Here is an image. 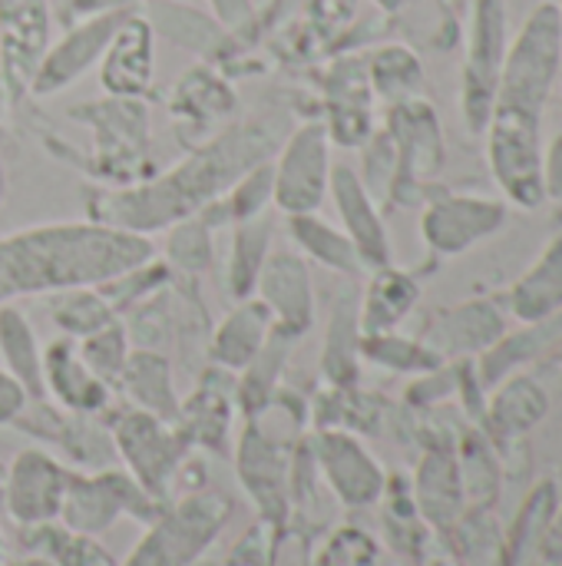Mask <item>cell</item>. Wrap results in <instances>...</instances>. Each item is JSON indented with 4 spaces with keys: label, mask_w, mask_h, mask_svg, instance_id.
Listing matches in <instances>:
<instances>
[{
    "label": "cell",
    "mask_w": 562,
    "mask_h": 566,
    "mask_svg": "<svg viewBox=\"0 0 562 566\" xmlns=\"http://www.w3.org/2000/svg\"><path fill=\"white\" fill-rule=\"evenodd\" d=\"M295 126V113L285 106L262 109L242 123H229L212 139L192 146L166 172H152L136 186L96 189L86 199V216L103 226H116L136 235L162 232L209 202L225 196L252 166L272 159Z\"/></svg>",
    "instance_id": "obj_1"
},
{
    "label": "cell",
    "mask_w": 562,
    "mask_h": 566,
    "mask_svg": "<svg viewBox=\"0 0 562 566\" xmlns=\"http://www.w3.org/2000/svg\"><path fill=\"white\" fill-rule=\"evenodd\" d=\"M562 66L560 3L543 0L507 46L490 123L487 163L500 192L520 209H540L543 189V109Z\"/></svg>",
    "instance_id": "obj_2"
},
{
    "label": "cell",
    "mask_w": 562,
    "mask_h": 566,
    "mask_svg": "<svg viewBox=\"0 0 562 566\" xmlns=\"http://www.w3.org/2000/svg\"><path fill=\"white\" fill-rule=\"evenodd\" d=\"M156 259L152 239L93 219L30 226L0 235V305L23 295L96 289Z\"/></svg>",
    "instance_id": "obj_3"
},
{
    "label": "cell",
    "mask_w": 562,
    "mask_h": 566,
    "mask_svg": "<svg viewBox=\"0 0 562 566\" xmlns=\"http://www.w3.org/2000/svg\"><path fill=\"white\" fill-rule=\"evenodd\" d=\"M70 119L83 123L93 133V153L79 159V169L106 182V189L136 186L152 176L146 99H119V96L89 99L70 106Z\"/></svg>",
    "instance_id": "obj_4"
},
{
    "label": "cell",
    "mask_w": 562,
    "mask_h": 566,
    "mask_svg": "<svg viewBox=\"0 0 562 566\" xmlns=\"http://www.w3.org/2000/svg\"><path fill=\"white\" fill-rule=\"evenodd\" d=\"M232 517V501L219 491H192L166 507L123 566H195Z\"/></svg>",
    "instance_id": "obj_5"
},
{
    "label": "cell",
    "mask_w": 562,
    "mask_h": 566,
    "mask_svg": "<svg viewBox=\"0 0 562 566\" xmlns=\"http://www.w3.org/2000/svg\"><path fill=\"white\" fill-rule=\"evenodd\" d=\"M384 129L397 153V176H394L391 202L414 206L417 199H424L427 186L441 176L444 159H447L441 116L431 106V99L414 96V99L388 106Z\"/></svg>",
    "instance_id": "obj_6"
},
{
    "label": "cell",
    "mask_w": 562,
    "mask_h": 566,
    "mask_svg": "<svg viewBox=\"0 0 562 566\" xmlns=\"http://www.w3.org/2000/svg\"><path fill=\"white\" fill-rule=\"evenodd\" d=\"M275 166V209L282 216L318 212L331 186V136L321 116H308L278 146L272 156Z\"/></svg>",
    "instance_id": "obj_7"
},
{
    "label": "cell",
    "mask_w": 562,
    "mask_h": 566,
    "mask_svg": "<svg viewBox=\"0 0 562 566\" xmlns=\"http://www.w3.org/2000/svg\"><path fill=\"white\" fill-rule=\"evenodd\" d=\"M507 46V0H474L460 76V113L474 136H484L490 123Z\"/></svg>",
    "instance_id": "obj_8"
},
{
    "label": "cell",
    "mask_w": 562,
    "mask_h": 566,
    "mask_svg": "<svg viewBox=\"0 0 562 566\" xmlns=\"http://www.w3.org/2000/svg\"><path fill=\"white\" fill-rule=\"evenodd\" d=\"M162 511H166V504L156 501L152 494H146L132 481V474L106 468L89 478H83V474L70 478L60 521H63V527H70L76 534L96 537V534L109 531L123 514L136 517L142 524H152Z\"/></svg>",
    "instance_id": "obj_9"
},
{
    "label": "cell",
    "mask_w": 562,
    "mask_h": 566,
    "mask_svg": "<svg viewBox=\"0 0 562 566\" xmlns=\"http://www.w3.org/2000/svg\"><path fill=\"white\" fill-rule=\"evenodd\" d=\"M109 434H113L116 454L126 461L132 481L156 501H166V494L176 481V471L189 451L179 428L139 411V408H129L113 418Z\"/></svg>",
    "instance_id": "obj_10"
},
{
    "label": "cell",
    "mask_w": 562,
    "mask_h": 566,
    "mask_svg": "<svg viewBox=\"0 0 562 566\" xmlns=\"http://www.w3.org/2000/svg\"><path fill=\"white\" fill-rule=\"evenodd\" d=\"M321 123L331 146L361 149L374 133V90L368 76V53H338L318 76Z\"/></svg>",
    "instance_id": "obj_11"
},
{
    "label": "cell",
    "mask_w": 562,
    "mask_h": 566,
    "mask_svg": "<svg viewBox=\"0 0 562 566\" xmlns=\"http://www.w3.org/2000/svg\"><path fill=\"white\" fill-rule=\"evenodd\" d=\"M507 226V202L490 196L441 192L431 196L421 212V235L431 252L454 259L490 239Z\"/></svg>",
    "instance_id": "obj_12"
},
{
    "label": "cell",
    "mask_w": 562,
    "mask_h": 566,
    "mask_svg": "<svg viewBox=\"0 0 562 566\" xmlns=\"http://www.w3.org/2000/svg\"><path fill=\"white\" fill-rule=\"evenodd\" d=\"M238 109V96L225 73L212 63H195L169 93V116L185 149L222 133Z\"/></svg>",
    "instance_id": "obj_13"
},
{
    "label": "cell",
    "mask_w": 562,
    "mask_h": 566,
    "mask_svg": "<svg viewBox=\"0 0 562 566\" xmlns=\"http://www.w3.org/2000/svg\"><path fill=\"white\" fill-rule=\"evenodd\" d=\"M50 43H53L50 0H0V53H3L10 106L30 96L33 73Z\"/></svg>",
    "instance_id": "obj_14"
},
{
    "label": "cell",
    "mask_w": 562,
    "mask_h": 566,
    "mask_svg": "<svg viewBox=\"0 0 562 566\" xmlns=\"http://www.w3.org/2000/svg\"><path fill=\"white\" fill-rule=\"evenodd\" d=\"M129 10H119V13H96V17H83L76 23H66L63 27V36L56 43L46 46L36 73H33V83H30V96H53V93H63L66 86H73L79 76H86L103 50L109 46L119 20L126 17Z\"/></svg>",
    "instance_id": "obj_15"
},
{
    "label": "cell",
    "mask_w": 562,
    "mask_h": 566,
    "mask_svg": "<svg viewBox=\"0 0 562 566\" xmlns=\"http://www.w3.org/2000/svg\"><path fill=\"white\" fill-rule=\"evenodd\" d=\"M255 298L268 308L275 328H282L291 338L308 335L318 315L315 279H311L308 259L298 249H285V245L272 249L262 265Z\"/></svg>",
    "instance_id": "obj_16"
},
{
    "label": "cell",
    "mask_w": 562,
    "mask_h": 566,
    "mask_svg": "<svg viewBox=\"0 0 562 566\" xmlns=\"http://www.w3.org/2000/svg\"><path fill=\"white\" fill-rule=\"evenodd\" d=\"M99 86L106 96L146 99L156 76V27L146 10H129L99 56Z\"/></svg>",
    "instance_id": "obj_17"
},
{
    "label": "cell",
    "mask_w": 562,
    "mask_h": 566,
    "mask_svg": "<svg viewBox=\"0 0 562 566\" xmlns=\"http://www.w3.org/2000/svg\"><path fill=\"white\" fill-rule=\"evenodd\" d=\"M238 478L255 501L262 524L278 534L291 514V461L285 454V444L268 438L252 421L238 444Z\"/></svg>",
    "instance_id": "obj_18"
},
{
    "label": "cell",
    "mask_w": 562,
    "mask_h": 566,
    "mask_svg": "<svg viewBox=\"0 0 562 566\" xmlns=\"http://www.w3.org/2000/svg\"><path fill=\"white\" fill-rule=\"evenodd\" d=\"M73 471L43 451H20L3 481V507L20 527L50 524L63 511L66 484Z\"/></svg>",
    "instance_id": "obj_19"
},
{
    "label": "cell",
    "mask_w": 562,
    "mask_h": 566,
    "mask_svg": "<svg viewBox=\"0 0 562 566\" xmlns=\"http://www.w3.org/2000/svg\"><path fill=\"white\" fill-rule=\"evenodd\" d=\"M315 468L325 474L328 488L348 507H368L384 494V471L381 464L341 428H321L311 441Z\"/></svg>",
    "instance_id": "obj_20"
},
{
    "label": "cell",
    "mask_w": 562,
    "mask_h": 566,
    "mask_svg": "<svg viewBox=\"0 0 562 566\" xmlns=\"http://www.w3.org/2000/svg\"><path fill=\"white\" fill-rule=\"evenodd\" d=\"M328 192L335 199V209H338V219H341V232L358 249L361 265L368 272L391 265V235H388V226L381 219L378 199L368 192V186L361 182L358 169L335 166L331 169Z\"/></svg>",
    "instance_id": "obj_21"
},
{
    "label": "cell",
    "mask_w": 562,
    "mask_h": 566,
    "mask_svg": "<svg viewBox=\"0 0 562 566\" xmlns=\"http://www.w3.org/2000/svg\"><path fill=\"white\" fill-rule=\"evenodd\" d=\"M232 408H235V375L225 368H209L195 391L179 408V434L185 444H199L205 451L225 454L229 451V431H232Z\"/></svg>",
    "instance_id": "obj_22"
},
{
    "label": "cell",
    "mask_w": 562,
    "mask_h": 566,
    "mask_svg": "<svg viewBox=\"0 0 562 566\" xmlns=\"http://www.w3.org/2000/svg\"><path fill=\"white\" fill-rule=\"evenodd\" d=\"M503 335H507L503 308L490 298H474V302L444 308L424 332V342L441 358H470V355L480 358Z\"/></svg>",
    "instance_id": "obj_23"
},
{
    "label": "cell",
    "mask_w": 562,
    "mask_h": 566,
    "mask_svg": "<svg viewBox=\"0 0 562 566\" xmlns=\"http://www.w3.org/2000/svg\"><path fill=\"white\" fill-rule=\"evenodd\" d=\"M149 20L156 27V36L162 33L176 46L195 53L199 63H212L222 70L229 60H238V53H242V43L215 17H209L182 0H156V7L149 10Z\"/></svg>",
    "instance_id": "obj_24"
},
{
    "label": "cell",
    "mask_w": 562,
    "mask_h": 566,
    "mask_svg": "<svg viewBox=\"0 0 562 566\" xmlns=\"http://www.w3.org/2000/svg\"><path fill=\"white\" fill-rule=\"evenodd\" d=\"M43 385L46 398L73 415H99L113 398V385L86 368L73 338H60L43 348Z\"/></svg>",
    "instance_id": "obj_25"
},
{
    "label": "cell",
    "mask_w": 562,
    "mask_h": 566,
    "mask_svg": "<svg viewBox=\"0 0 562 566\" xmlns=\"http://www.w3.org/2000/svg\"><path fill=\"white\" fill-rule=\"evenodd\" d=\"M272 328H275V322L255 295L245 302H235V308L212 332L209 361L232 375L245 371L252 365V358L262 352V345L268 342Z\"/></svg>",
    "instance_id": "obj_26"
},
{
    "label": "cell",
    "mask_w": 562,
    "mask_h": 566,
    "mask_svg": "<svg viewBox=\"0 0 562 566\" xmlns=\"http://www.w3.org/2000/svg\"><path fill=\"white\" fill-rule=\"evenodd\" d=\"M550 411V395L547 388L530 378V375H507L494 398L487 401V431L494 441L507 444L533 431Z\"/></svg>",
    "instance_id": "obj_27"
},
{
    "label": "cell",
    "mask_w": 562,
    "mask_h": 566,
    "mask_svg": "<svg viewBox=\"0 0 562 566\" xmlns=\"http://www.w3.org/2000/svg\"><path fill=\"white\" fill-rule=\"evenodd\" d=\"M123 388V395L132 401V408L176 424L179 421V395H176V381H172V365L162 352L156 348H136L116 381Z\"/></svg>",
    "instance_id": "obj_28"
},
{
    "label": "cell",
    "mask_w": 562,
    "mask_h": 566,
    "mask_svg": "<svg viewBox=\"0 0 562 566\" xmlns=\"http://www.w3.org/2000/svg\"><path fill=\"white\" fill-rule=\"evenodd\" d=\"M507 305L523 325L543 322L562 312V229L543 245L533 265L513 282Z\"/></svg>",
    "instance_id": "obj_29"
},
{
    "label": "cell",
    "mask_w": 562,
    "mask_h": 566,
    "mask_svg": "<svg viewBox=\"0 0 562 566\" xmlns=\"http://www.w3.org/2000/svg\"><path fill=\"white\" fill-rule=\"evenodd\" d=\"M417 298H421V285L411 272L394 269V265L374 269L364 295L358 298L361 335L397 332V325L414 312Z\"/></svg>",
    "instance_id": "obj_30"
},
{
    "label": "cell",
    "mask_w": 562,
    "mask_h": 566,
    "mask_svg": "<svg viewBox=\"0 0 562 566\" xmlns=\"http://www.w3.org/2000/svg\"><path fill=\"white\" fill-rule=\"evenodd\" d=\"M414 491H417V511L424 514V521H431L441 531L457 527V521L464 517L467 497H464L460 464L447 448L427 451V458L417 468Z\"/></svg>",
    "instance_id": "obj_31"
},
{
    "label": "cell",
    "mask_w": 562,
    "mask_h": 566,
    "mask_svg": "<svg viewBox=\"0 0 562 566\" xmlns=\"http://www.w3.org/2000/svg\"><path fill=\"white\" fill-rule=\"evenodd\" d=\"M358 292L341 289L328 318L325 332V355L321 371L331 388H351L358 381V361H361V322H358Z\"/></svg>",
    "instance_id": "obj_32"
},
{
    "label": "cell",
    "mask_w": 562,
    "mask_h": 566,
    "mask_svg": "<svg viewBox=\"0 0 562 566\" xmlns=\"http://www.w3.org/2000/svg\"><path fill=\"white\" fill-rule=\"evenodd\" d=\"M272 239H275V219L265 212L258 219L238 222L232 226V249H229V262H225V292L235 302H245L255 295L262 265L272 252Z\"/></svg>",
    "instance_id": "obj_33"
},
{
    "label": "cell",
    "mask_w": 562,
    "mask_h": 566,
    "mask_svg": "<svg viewBox=\"0 0 562 566\" xmlns=\"http://www.w3.org/2000/svg\"><path fill=\"white\" fill-rule=\"evenodd\" d=\"M562 338V312L543 322H530L523 325L517 335H503L494 348H487L477 361L480 368V385H500L507 375H513L520 365L540 358L547 348H556Z\"/></svg>",
    "instance_id": "obj_34"
},
{
    "label": "cell",
    "mask_w": 562,
    "mask_h": 566,
    "mask_svg": "<svg viewBox=\"0 0 562 566\" xmlns=\"http://www.w3.org/2000/svg\"><path fill=\"white\" fill-rule=\"evenodd\" d=\"M285 219H288V235H291L295 249L305 259H311V262H318V265H325V269H331L338 275H348V279L364 272L361 255L351 245V239L341 229H335L325 219H318V212L285 216Z\"/></svg>",
    "instance_id": "obj_35"
},
{
    "label": "cell",
    "mask_w": 562,
    "mask_h": 566,
    "mask_svg": "<svg viewBox=\"0 0 562 566\" xmlns=\"http://www.w3.org/2000/svg\"><path fill=\"white\" fill-rule=\"evenodd\" d=\"M0 355L7 361V371L30 395V401H43L46 398L43 348H40L30 322L23 318V312L13 308V305H0Z\"/></svg>",
    "instance_id": "obj_36"
},
{
    "label": "cell",
    "mask_w": 562,
    "mask_h": 566,
    "mask_svg": "<svg viewBox=\"0 0 562 566\" xmlns=\"http://www.w3.org/2000/svg\"><path fill=\"white\" fill-rule=\"evenodd\" d=\"M368 76L378 99L388 106L424 96V63L407 43H381L368 53Z\"/></svg>",
    "instance_id": "obj_37"
},
{
    "label": "cell",
    "mask_w": 562,
    "mask_h": 566,
    "mask_svg": "<svg viewBox=\"0 0 562 566\" xmlns=\"http://www.w3.org/2000/svg\"><path fill=\"white\" fill-rule=\"evenodd\" d=\"M23 544L30 554L46 557L53 566H116V560L96 544V537L76 534L70 527H56L53 521L26 527Z\"/></svg>",
    "instance_id": "obj_38"
},
{
    "label": "cell",
    "mask_w": 562,
    "mask_h": 566,
    "mask_svg": "<svg viewBox=\"0 0 562 566\" xmlns=\"http://www.w3.org/2000/svg\"><path fill=\"white\" fill-rule=\"evenodd\" d=\"M361 358L374 361L378 368L401 371V375H427L444 368V358L421 338H404L397 332H381V335H361Z\"/></svg>",
    "instance_id": "obj_39"
},
{
    "label": "cell",
    "mask_w": 562,
    "mask_h": 566,
    "mask_svg": "<svg viewBox=\"0 0 562 566\" xmlns=\"http://www.w3.org/2000/svg\"><path fill=\"white\" fill-rule=\"evenodd\" d=\"M172 272L202 275L215 262V229L202 216H189L166 229V259Z\"/></svg>",
    "instance_id": "obj_40"
},
{
    "label": "cell",
    "mask_w": 562,
    "mask_h": 566,
    "mask_svg": "<svg viewBox=\"0 0 562 566\" xmlns=\"http://www.w3.org/2000/svg\"><path fill=\"white\" fill-rule=\"evenodd\" d=\"M53 322L70 335V338H86L93 332H99L103 325L116 322L119 315L113 312V305L103 298L99 289H73V292H60L53 295L50 305Z\"/></svg>",
    "instance_id": "obj_41"
},
{
    "label": "cell",
    "mask_w": 562,
    "mask_h": 566,
    "mask_svg": "<svg viewBox=\"0 0 562 566\" xmlns=\"http://www.w3.org/2000/svg\"><path fill=\"white\" fill-rule=\"evenodd\" d=\"M76 352H79V358L86 361V368L96 378H103L106 385H116L126 361H129V355H132V338L126 332V322L116 318V322L103 325L99 332L79 338Z\"/></svg>",
    "instance_id": "obj_42"
},
{
    "label": "cell",
    "mask_w": 562,
    "mask_h": 566,
    "mask_svg": "<svg viewBox=\"0 0 562 566\" xmlns=\"http://www.w3.org/2000/svg\"><path fill=\"white\" fill-rule=\"evenodd\" d=\"M361 0H308V13L301 23L308 53H331L335 43L354 27Z\"/></svg>",
    "instance_id": "obj_43"
},
{
    "label": "cell",
    "mask_w": 562,
    "mask_h": 566,
    "mask_svg": "<svg viewBox=\"0 0 562 566\" xmlns=\"http://www.w3.org/2000/svg\"><path fill=\"white\" fill-rule=\"evenodd\" d=\"M553 514H556V484H553V481H543V484L527 497V504H523V511H520V517H517V531H513V537L507 541V551H510L513 566L520 564V557H527V551L537 554V547H540V541H543V534H547Z\"/></svg>",
    "instance_id": "obj_44"
},
{
    "label": "cell",
    "mask_w": 562,
    "mask_h": 566,
    "mask_svg": "<svg viewBox=\"0 0 562 566\" xmlns=\"http://www.w3.org/2000/svg\"><path fill=\"white\" fill-rule=\"evenodd\" d=\"M457 464H460L467 504H474V511H487L490 501H497V464L490 458V448L480 438H467L464 461H457Z\"/></svg>",
    "instance_id": "obj_45"
},
{
    "label": "cell",
    "mask_w": 562,
    "mask_h": 566,
    "mask_svg": "<svg viewBox=\"0 0 562 566\" xmlns=\"http://www.w3.org/2000/svg\"><path fill=\"white\" fill-rule=\"evenodd\" d=\"M374 557H378L374 541L368 534L354 531V527H344L325 544V551L318 554L315 566H371Z\"/></svg>",
    "instance_id": "obj_46"
},
{
    "label": "cell",
    "mask_w": 562,
    "mask_h": 566,
    "mask_svg": "<svg viewBox=\"0 0 562 566\" xmlns=\"http://www.w3.org/2000/svg\"><path fill=\"white\" fill-rule=\"evenodd\" d=\"M215 20L245 46V40H252L262 27V13L255 7V0H209Z\"/></svg>",
    "instance_id": "obj_47"
},
{
    "label": "cell",
    "mask_w": 562,
    "mask_h": 566,
    "mask_svg": "<svg viewBox=\"0 0 562 566\" xmlns=\"http://www.w3.org/2000/svg\"><path fill=\"white\" fill-rule=\"evenodd\" d=\"M275 531L268 524H255L245 541H238L232 547V554L225 560H219L215 566H272L275 560Z\"/></svg>",
    "instance_id": "obj_48"
},
{
    "label": "cell",
    "mask_w": 562,
    "mask_h": 566,
    "mask_svg": "<svg viewBox=\"0 0 562 566\" xmlns=\"http://www.w3.org/2000/svg\"><path fill=\"white\" fill-rule=\"evenodd\" d=\"M142 3L149 0H63L56 20L66 27V23H76L83 17H96V13H119V10H139Z\"/></svg>",
    "instance_id": "obj_49"
},
{
    "label": "cell",
    "mask_w": 562,
    "mask_h": 566,
    "mask_svg": "<svg viewBox=\"0 0 562 566\" xmlns=\"http://www.w3.org/2000/svg\"><path fill=\"white\" fill-rule=\"evenodd\" d=\"M26 401L30 395L23 391V385L7 368H0V424H13L26 408Z\"/></svg>",
    "instance_id": "obj_50"
},
{
    "label": "cell",
    "mask_w": 562,
    "mask_h": 566,
    "mask_svg": "<svg viewBox=\"0 0 562 566\" xmlns=\"http://www.w3.org/2000/svg\"><path fill=\"white\" fill-rule=\"evenodd\" d=\"M530 566H562V507H556Z\"/></svg>",
    "instance_id": "obj_51"
},
{
    "label": "cell",
    "mask_w": 562,
    "mask_h": 566,
    "mask_svg": "<svg viewBox=\"0 0 562 566\" xmlns=\"http://www.w3.org/2000/svg\"><path fill=\"white\" fill-rule=\"evenodd\" d=\"M543 189L547 199H562V133L543 149Z\"/></svg>",
    "instance_id": "obj_52"
},
{
    "label": "cell",
    "mask_w": 562,
    "mask_h": 566,
    "mask_svg": "<svg viewBox=\"0 0 562 566\" xmlns=\"http://www.w3.org/2000/svg\"><path fill=\"white\" fill-rule=\"evenodd\" d=\"M378 7H381V13H401L404 7H411V3H417V0H374Z\"/></svg>",
    "instance_id": "obj_53"
},
{
    "label": "cell",
    "mask_w": 562,
    "mask_h": 566,
    "mask_svg": "<svg viewBox=\"0 0 562 566\" xmlns=\"http://www.w3.org/2000/svg\"><path fill=\"white\" fill-rule=\"evenodd\" d=\"M10 106V96H7V73H3V53H0V119Z\"/></svg>",
    "instance_id": "obj_54"
},
{
    "label": "cell",
    "mask_w": 562,
    "mask_h": 566,
    "mask_svg": "<svg viewBox=\"0 0 562 566\" xmlns=\"http://www.w3.org/2000/svg\"><path fill=\"white\" fill-rule=\"evenodd\" d=\"M17 566H53V564H50L46 557H36V554H33V557H26V560H20V564H17Z\"/></svg>",
    "instance_id": "obj_55"
},
{
    "label": "cell",
    "mask_w": 562,
    "mask_h": 566,
    "mask_svg": "<svg viewBox=\"0 0 562 566\" xmlns=\"http://www.w3.org/2000/svg\"><path fill=\"white\" fill-rule=\"evenodd\" d=\"M3 196H7V169H3V156H0V206H3Z\"/></svg>",
    "instance_id": "obj_56"
},
{
    "label": "cell",
    "mask_w": 562,
    "mask_h": 566,
    "mask_svg": "<svg viewBox=\"0 0 562 566\" xmlns=\"http://www.w3.org/2000/svg\"><path fill=\"white\" fill-rule=\"evenodd\" d=\"M3 481H7V471L0 468V501H3Z\"/></svg>",
    "instance_id": "obj_57"
},
{
    "label": "cell",
    "mask_w": 562,
    "mask_h": 566,
    "mask_svg": "<svg viewBox=\"0 0 562 566\" xmlns=\"http://www.w3.org/2000/svg\"><path fill=\"white\" fill-rule=\"evenodd\" d=\"M556 355H560V361H562V338L556 342Z\"/></svg>",
    "instance_id": "obj_58"
},
{
    "label": "cell",
    "mask_w": 562,
    "mask_h": 566,
    "mask_svg": "<svg viewBox=\"0 0 562 566\" xmlns=\"http://www.w3.org/2000/svg\"><path fill=\"white\" fill-rule=\"evenodd\" d=\"M560 33H562V3H560Z\"/></svg>",
    "instance_id": "obj_59"
},
{
    "label": "cell",
    "mask_w": 562,
    "mask_h": 566,
    "mask_svg": "<svg viewBox=\"0 0 562 566\" xmlns=\"http://www.w3.org/2000/svg\"><path fill=\"white\" fill-rule=\"evenodd\" d=\"M0 566H3V551H0Z\"/></svg>",
    "instance_id": "obj_60"
}]
</instances>
